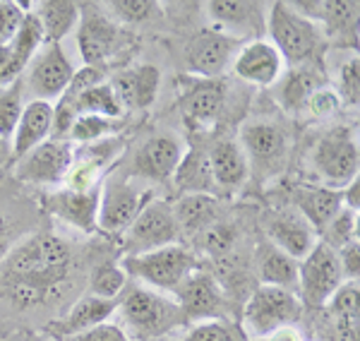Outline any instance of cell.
Returning <instances> with one entry per match:
<instances>
[{
  "mask_svg": "<svg viewBox=\"0 0 360 341\" xmlns=\"http://www.w3.org/2000/svg\"><path fill=\"white\" fill-rule=\"evenodd\" d=\"M72 264L68 240L56 233H39L17 245L5 259L10 291L20 303H41L65 281Z\"/></svg>",
  "mask_w": 360,
  "mask_h": 341,
  "instance_id": "1",
  "label": "cell"
},
{
  "mask_svg": "<svg viewBox=\"0 0 360 341\" xmlns=\"http://www.w3.org/2000/svg\"><path fill=\"white\" fill-rule=\"evenodd\" d=\"M266 32L271 37V46L278 51L281 60H288L295 67L317 60L324 46L322 27L310 22L307 17L293 13L288 3H274L266 17Z\"/></svg>",
  "mask_w": 360,
  "mask_h": 341,
  "instance_id": "2",
  "label": "cell"
},
{
  "mask_svg": "<svg viewBox=\"0 0 360 341\" xmlns=\"http://www.w3.org/2000/svg\"><path fill=\"white\" fill-rule=\"evenodd\" d=\"M303 315V303L291 291L274 286H259L243 308V327L250 337L264 339L288 329Z\"/></svg>",
  "mask_w": 360,
  "mask_h": 341,
  "instance_id": "3",
  "label": "cell"
},
{
  "mask_svg": "<svg viewBox=\"0 0 360 341\" xmlns=\"http://www.w3.org/2000/svg\"><path fill=\"white\" fill-rule=\"evenodd\" d=\"M120 313L125 325L142 339H159L185 322L178 303L147 288H132L120 300Z\"/></svg>",
  "mask_w": 360,
  "mask_h": 341,
  "instance_id": "4",
  "label": "cell"
},
{
  "mask_svg": "<svg viewBox=\"0 0 360 341\" xmlns=\"http://www.w3.org/2000/svg\"><path fill=\"white\" fill-rule=\"evenodd\" d=\"M197 269V259L183 245H166L142 255H130L123 262V271L147 281L161 291H176Z\"/></svg>",
  "mask_w": 360,
  "mask_h": 341,
  "instance_id": "5",
  "label": "cell"
},
{
  "mask_svg": "<svg viewBox=\"0 0 360 341\" xmlns=\"http://www.w3.org/2000/svg\"><path fill=\"white\" fill-rule=\"evenodd\" d=\"M344 281L339 255L322 240H317V245L298 262V291L312 308L327 305Z\"/></svg>",
  "mask_w": 360,
  "mask_h": 341,
  "instance_id": "6",
  "label": "cell"
},
{
  "mask_svg": "<svg viewBox=\"0 0 360 341\" xmlns=\"http://www.w3.org/2000/svg\"><path fill=\"white\" fill-rule=\"evenodd\" d=\"M178 238L180 226L173 205L166 200H152L125 231V247L132 255H142L166 245H176Z\"/></svg>",
  "mask_w": 360,
  "mask_h": 341,
  "instance_id": "7",
  "label": "cell"
},
{
  "mask_svg": "<svg viewBox=\"0 0 360 341\" xmlns=\"http://www.w3.org/2000/svg\"><path fill=\"white\" fill-rule=\"evenodd\" d=\"M149 202H152L149 188H135L127 181L108 183L98 202V229L108 233H125Z\"/></svg>",
  "mask_w": 360,
  "mask_h": 341,
  "instance_id": "8",
  "label": "cell"
},
{
  "mask_svg": "<svg viewBox=\"0 0 360 341\" xmlns=\"http://www.w3.org/2000/svg\"><path fill=\"white\" fill-rule=\"evenodd\" d=\"M312 164L332 183V188L348 185L358 178V166H360L358 144L344 130L329 132V135H324L317 142L315 152H312Z\"/></svg>",
  "mask_w": 360,
  "mask_h": 341,
  "instance_id": "9",
  "label": "cell"
},
{
  "mask_svg": "<svg viewBox=\"0 0 360 341\" xmlns=\"http://www.w3.org/2000/svg\"><path fill=\"white\" fill-rule=\"evenodd\" d=\"M75 75V67L70 63L68 53L60 44H46L44 51H39L29 63V91L37 101H51L56 96H63L70 79Z\"/></svg>",
  "mask_w": 360,
  "mask_h": 341,
  "instance_id": "10",
  "label": "cell"
},
{
  "mask_svg": "<svg viewBox=\"0 0 360 341\" xmlns=\"http://www.w3.org/2000/svg\"><path fill=\"white\" fill-rule=\"evenodd\" d=\"M75 152L70 142L46 140L32 152L25 154L17 164V178L34 185H58L68 178L72 169Z\"/></svg>",
  "mask_w": 360,
  "mask_h": 341,
  "instance_id": "11",
  "label": "cell"
},
{
  "mask_svg": "<svg viewBox=\"0 0 360 341\" xmlns=\"http://www.w3.org/2000/svg\"><path fill=\"white\" fill-rule=\"evenodd\" d=\"M240 147L257 171H276L288 152V135L271 120H250L240 130Z\"/></svg>",
  "mask_w": 360,
  "mask_h": 341,
  "instance_id": "12",
  "label": "cell"
},
{
  "mask_svg": "<svg viewBox=\"0 0 360 341\" xmlns=\"http://www.w3.org/2000/svg\"><path fill=\"white\" fill-rule=\"evenodd\" d=\"M238 46H240V39L229 37L219 29H205L190 41L188 53H185L190 72L200 75L202 79H219L226 67L233 65Z\"/></svg>",
  "mask_w": 360,
  "mask_h": 341,
  "instance_id": "13",
  "label": "cell"
},
{
  "mask_svg": "<svg viewBox=\"0 0 360 341\" xmlns=\"http://www.w3.org/2000/svg\"><path fill=\"white\" fill-rule=\"evenodd\" d=\"M185 320H221L226 315V298L221 288L207 271H193L176 291Z\"/></svg>",
  "mask_w": 360,
  "mask_h": 341,
  "instance_id": "14",
  "label": "cell"
},
{
  "mask_svg": "<svg viewBox=\"0 0 360 341\" xmlns=\"http://www.w3.org/2000/svg\"><path fill=\"white\" fill-rule=\"evenodd\" d=\"M185 142L173 132H159V135L149 137L147 142L139 147L135 157V173L149 181L164 183L173 178V173L180 166L185 157Z\"/></svg>",
  "mask_w": 360,
  "mask_h": 341,
  "instance_id": "15",
  "label": "cell"
},
{
  "mask_svg": "<svg viewBox=\"0 0 360 341\" xmlns=\"http://www.w3.org/2000/svg\"><path fill=\"white\" fill-rule=\"evenodd\" d=\"M120 27L101 13H84L77 22V46L86 67H101L120 49Z\"/></svg>",
  "mask_w": 360,
  "mask_h": 341,
  "instance_id": "16",
  "label": "cell"
},
{
  "mask_svg": "<svg viewBox=\"0 0 360 341\" xmlns=\"http://www.w3.org/2000/svg\"><path fill=\"white\" fill-rule=\"evenodd\" d=\"M44 44V27L34 13H27L22 27L17 29L15 39L5 49H0V86L22 77V70L37 56L39 46Z\"/></svg>",
  "mask_w": 360,
  "mask_h": 341,
  "instance_id": "17",
  "label": "cell"
},
{
  "mask_svg": "<svg viewBox=\"0 0 360 341\" xmlns=\"http://www.w3.org/2000/svg\"><path fill=\"white\" fill-rule=\"evenodd\" d=\"M98 202H101V185L91 190H60L46 198V207L70 226L94 233L98 229Z\"/></svg>",
  "mask_w": 360,
  "mask_h": 341,
  "instance_id": "18",
  "label": "cell"
},
{
  "mask_svg": "<svg viewBox=\"0 0 360 341\" xmlns=\"http://www.w3.org/2000/svg\"><path fill=\"white\" fill-rule=\"evenodd\" d=\"M281 65L283 60L274 46L266 41H252L238 51L231 70L248 84L269 86L281 77Z\"/></svg>",
  "mask_w": 360,
  "mask_h": 341,
  "instance_id": "19",
  "label": "cell"
},
{
  "mask_svg": "<svg viewBox=\"0 0 360 341\" xmlns=\"http://www.w3.org/2000/svg\"><path fill=\"white\" fill-rule=\"evenodd\" d=\"M120 308L118 298H98V296H84L70 308V313L63 320L49 325V334H53L56 339H70L77 334L94 329L111 317L115 310Z\"/></svg>",
  "mask_w": 360,
  "mask_h": 341,
  "instance_id": "20",
  "label": "cell"
},
{
  "mask_svg": "<svg viewBox=\"0 0 360 341\" xmlns=\"http://www.w3.org/2000/svg\"><path fill=\"white\" fill-rule=\"evenodd\" d=\"M207 13L219 32L236 39L264 27L262 5L250 3V0H212L207 3Z\"/></svg>",
  "mask_w": 360,
  "mask_h": 341,
  "instance_id": "21",
  "label": "cell"
},
{
  "mask_svg": "<svg viewBox=\"0 0 360 341\" xmlns=\"http://www.w3.org/2000/svg\"><path fill=\"white\" fill-rule=\"evenodd\" d=\"M269 238L274 240V247L283 250L293 259H303L312 247L317 245V233L298 212H278L266 224Z\"/></svg>",
  "mask_w": 360,
  "mask_h": 341,
  "instance_id": "22",
  "label": "cell"
},
{
  "mask_svg": "<svg viewBox=\"0 0 360 341\" xmlns=\"http://www.w3.org/2000/svg\"><path fill=\"white\" fill-rule=\"evenodd\" d=\"M180 106L190 123H217V118L226 108V84L221 79H195L180 96Z\"/></svg>",
  "mask_w": 360,
  "mask_h": 341,
  "instance_id": "23",
  "label": "cell"
},
{
  "mask_svg": "<svg viewBox=\"0 0 360 341\" xmlns=\"http://www.w3.org/2000/svg\"><path fill=\"white\" fill-rule=\"evenodd\" d=\"M51 128H53V106H51V101H29L25 111H22L20 123H17L13 144H10L13 147V159L20 161L34 147L51 140Z\"/></svg>",
  "mask_w": 360,
  "mask_h": 341,
  "instance_id": "24",
  "label": "cell"
},
{
  "mask_svg": "<svg viewBox=\"0 0 360 341\" xmlns=\"http://www.w3.org/2000/svg\"><path fill=\"white\" fill-rule=\"evenodd\" d=\"M161 84V72L154 65H139L132 70L115 75L111 89L120 106L127 108H147L156 99V91Z\"/></svg>",
  "mask_w": 360,
  "mask_h": 341,
  "instance_id": "25",
  "label": "cell"
},
{
  "mask_svg": "<svg viewBox=\"0 0 360 341\" xmlns=\"http://www.w3.org/2000/svg\"><path fill=\"white\" fill-rule=\"evenodd\" d=\"M293 13L307 17L315 25H322V32L332 34L351 32L358 22V3H344V0H312V3H291Z\"/></svg>",
  "mask_w": 360,
  "mask_h": 341,
  "instance_id": "26",
  "label": "cell"
},
{
  "mask_svg": "<svg viewBox=\"0 0 360 341\" xmlns=\"http://www.w3.org/2000/svg\"><path fill=\"white\" fill-rule=\"evenodd\" d=\"M293 200L298 205V214L315 229V233H322L344 207V195L339 188H298Z\"/></svg>",
  "mask_w": 360,
  "mask_h": 341,
  "instance_id": "27",
  "label": "cell"
},
{
  "mask_svg": "<svg viewBox=\"0 0 360 341\" xmlns=\"http://www.w3.org/2000/svg\"><path fill=\"white\" fill-rule=\"evenodd\" d=\"M209 166L214 173V183L221 188H240L248 181L250 164L243 147L233 140H221L209 149Z\"/></svg>",
  "mask_w": 360,
  "mask_h": 341,
  "instance_id": "28",
  "label": "cell"
},
{
  "mask_svg": "<svg viewBox=\"0 0 360 341\" xmlns=\"http://www.w3.org/2000/svg\"><path fill=\"white\" fill-rule=\"evenodd\" d=\"M178 190L183 195H212L217 190L214 173L209 166V154L205 149H190L173 173Z\"/></svg>",
  "mask_w": 360,
  "mask_h": 341,
  "instance_id": "29",
  "label": "cell"
},
{
  "mask_svg": "<svg viewBox=\"0 0 360 341\" xmlns=\"http://www.w3.org/2000/svg\"><path fill=\"white\" fill-rule=\"evenodd\" d=\"M257 271L262 286L283 288V291H291L298 296V259L286 255L283 250L274 245L262 247L257 259Z\"/></svg>",
  "mask_w": 360,
  "mask_h": 341,
  "instance_id": "30",
  "label": "cell"
},
{
  "mask_svg": "<svg viewBox=\"0 0 360 341\" xmlns=\"http://www.w3.org/2000/svg\"><path fill=\"white\" fill-rule=\"evenodd\" d=\"M39 17L44 27V39L49 44H60L79 22V5L72 0H44L39 5Z\"/></svg>",
  "mask_w": 360,
  "mask_h": 341,
  "instance_id": "31",
  "label": "cell"
},
{
  "mask_svg": "<svg viewBox=\"0 0 360 341\" xmlns=\"http://www.w3.org/2000/svg\"><path fill=\"white\" fill-rule=\"evenodd\" d=\"M217 210L219 202L212 195H183L178 200V205H173L176 212L180 233H202L207 226H212L217 221Z\"/></svg>",
  "mask_w": 360,
  "mask_h": 341,
  "instance_id": "32",
  "label": "cell"
},
{
  "mask_svg": "<svg viewBox=\"0 0 360 341\" xmlns=\"http://www.w3.org/2000/svg\"><path fill=\"white\" fill-rule=\"evenodd\" d=\"M317 72L312 70V67H293L288 75H283L281 82L276 86V99L281 103L283 108H288V111H300V108L307 106V101H310V96L315 94L317 89H322L319 86Z\"/></svg>",
  "mask_w": 360,
  "mask_h": 341,
  "instance_id": "33",
  "label": "cell"
},
{
  "mask_svg": "<svg viewBox=\"0 0 360 341\" xmlns=\"http://www.w3.org/2000/svg\"><path fill=\"white\" fill-rule=\"evenodd\" d=\"M63 99H68V96H63ZM68 101L72 103L77 115H103V118L115 120L123 113V106L115 99V91L111 89V84H106V82L91 86V89H86L82 94L75 96V99H68Z\"/></svg>",
  "mask_w": 360,
  "mask_h": 341,
  "instance_id": "34",
  "label": "cell"
},
{
  "mask_svg": "<svg viewBox=\"0 0 360 341\" xmlns=\"http://www.w3.org/2000/svg\"><path fill=\"white\" fill-rule=\"evenodd\" d=\"M25 111V79L0 86V140H10Z\"/></svg>",
  "mask_w": 360,
  "mask_h": 341,
  "instance_id": "35",
  "label": "cell"
},
{
  "mask_svg": "<svg viewBox=\"0 0 360 341\" xmlns=\"http://www.w3.org/2000/svg\"><path fill=\"white\" fill-rule=\"evenodd\" d=\"M356 238H358V212L341 207V212L322 231V243L332 247V250H339V247H344L346 243Z\"/></svg>",
  "mask_w": 360,
  "mask_h": 341,
  "instance_id": "36",
  "label": "cell"
},
{
  "mask_svg": "<svg viewBox=\"0 0 360 341\" xmlns=\"http://www.w3.org/2000/svg\"><path fill=\"white\" fill-rule=\"evenodd\" d=\"M111 132H115V120L103 118V115H77L70 128L68 137L72 142L94 144L98 140H106Z\"/></svg>",
  "mask_w": 360,
  "mask_h": 341,
  "instance_id": "37",
  "label": "cell"
},
{
  "mask_svg": "<svg viewBox=\"0 0 360 341\" xmlns=\"http://www.w3.org/2000/svg\"><path fill=\"white\" fill-rule=\"evenodd\" d=\"M360 291L358 281H344L332 298H329V308H332L334 322H360Z\"/></svg>",
  "mask_w": 360,
  "mask_h": 341,
  "instance_id": "38",
  "label": "cell"
},
{
  "mask_svg": "<svg viewBox=\"0 0 360 341\" xmlns=\"http://www.w3.org/2000/svg\"><path fill=\"white\" fill-rule=\"evenodd\" d=\"M127 274L115 264H103L91 276V296L98 298H118L120 291L125 288Z\"/></svg>",
  "mask_w": 360,
  "mask_h": 341,
  "instance_id": "39",
  "label": "cell"
},
{
  "mask_svg": "<svg viewBox=\"0 0 360 341\" xmlns=\"http://www.w3.org/2000/svg\"><path fill=\"white\" fill-rule=\"evenodd\" d=\"M108 8L113 10V15L118 20L127 22V25H139V22L152 20L159 5L154 0H111Z\"/></svg>",
  "mask_w": 360,
  "mask_h": 341,
  "instance_id": "40",
  "label": "cell"
},
{
  "mask_svg": "<svg viewBox=\"0 0 360 341\" xmlns=\"http://www.w3.org/2000/svg\"><path fill=\"white\" fill-rule=\"evenodd\" d=\"M197 236H200V245L205 247L207 252H212V255H224V252L231 250V245H233V231L221 221H214L212 226H207Z\"/></svg>",
  "mask_w": 360,
  "mask_h": 341,
  "instance_id": "41",
  "label": "cell"
},
{
  "mask_svg": "<svg viewBox=\"0 0 360 341\" xmlns=\"http://www.w3.org/2000/svg\"><path fill=\"white\" fill-rule=\"evenodd\" d=\"M339 91L348 106H358V101H360V60H358V56H353L351 60L341 67Z\"/></svg>",
  "mask_w": 360,
  "mask_h": 341,
  "instance_id": "42",
  "label": "cell"
},
{
  "mask_svg": "<svg viewBox=\"0 0 360 341\" xmlns=\"http://www.w3.org/2000/svg\"><path fill=\"white\" fill-rule=\"evenodd\" d=\"M185 341H243V337L226 322L212 320L205 325H197Z\"/></svg>",
  "mask_w": 360,
  "mask_h": 341,
  "instance_id": "43",
  "label": "cell"
},
{
  "mask_svg": "<svg viewBox=\"0 0 360 341\" xmlns=\"http://www.w3.org/2000/svg\"><path fill=\"white\" fill-rule=\"evenodd\" d=\"M25 15L27 13H22V8L17 3H0V49H5L15 39Z\"/></svg>",
  "mask_w": 360,
  "mask_h": 341,
  "instance_id": "44",
  "label": "cell"
},
{
  "mask_svg": "<svg viewBox=\"0 0 360 341\" xmlns=\"http://www.w3.org/2000/svg\"><path fill=\"white\" fill-rule=\"evenodd\" d=\"M103 77H106V72H103V67H82V70H75L72 79H70L68 89L63 91V96H68V99H75L77 94H82V91L91 89V86L96 84H103Z\"/></svg>",
  "mask_w": 360,
  "mask_h": 341,
  "instance_id": "45",
  "label": "cell"
},
{
  "mask_svg": "<svg viewBox=\"0 0 360 341\" xmlns=\"http://www.w3.org/2000/svg\"><path fill=\"white\" fill-rule=\"evenodd\" d=\"M339 255V264H341V271H344V279L346 281H358L360 276V245H358V238L346 243L344 247L336 250Z\"/></svg>",
  "mask_w": 360,
  "mask_h": 341,
  "instance_id": "46",
  "label": "cell"
},
{
  "mask_svg": "<svg viewBox=\"0 0 360 341\" xmlns=\"http://www.w3.org/2000/svg\"><path fill=\"white\" fill-rule=\"evenodd\" d=\"M65 341H130V339H127L123 327L103 322V325H98L94 329H86V332L77 334V337H70Z\"/></svg>",
  "mask_w": 360,
  "mask_h": 341,
  "instance_id": "47",
  "label": "cell"
},
{
  "mask_svg": "<svg viewBox=\"0 0 360 341\" xmlns=\"http://www.w3.org/2000/svg\"><path fill=\"white\" fill-rule=\"evenodd\" d=\"M336 106H339V96H336L332 89H317L315 94L310 96L305 108H310L312 115H327V113H334Z\"/></svg>",
  "mask_w": 360,
  "mask_h": 341,
  "instance_id": "48",
  "label": "cell"
},
{
  "mask_svg": "<svg viewBox=\"0 0 360 341\" xmlns=\"http://www.w3.org/2000/svg\"><path fill=\"white\" fill-rule=\"evenodd\" d=\"M341 195H344V207L358 212V207H360V183H358V178L348 183L346 190H341Z\"/></svg>",
  "mask_w": 360,
  "mask_h": 341,
  "instance_id": "49",
  "label": "cell"
},
{
  "mask_svg": "<svg viewBox=\"0 0 360 341\" xmlns=\"http://www.w3.org/2000/svg\"><path fill=\"white\" fill-rule=\"evenodd\" d=\"M10 157H13V147L8 144V140H0V166H5Z\"/></svg>",
  "mask_w": 360,
  "mask_h": 341,
  "instance_id": "50",
  "label": "cell"
},
{
  "mask_svg": "<svg viewBox=\"0 0 360 341\" xmlns=\"http://www.w3.org/2000/svg\"><path fill=\"white\" fill-rule=\"evenodd\" d=\"M20 341H46L41 334H22Z\"/></svg>",
  "mask_w": 360,
  "mask_h": 341,
  "instance_id": "51",
  "label": "cell"
}]
</instances>
